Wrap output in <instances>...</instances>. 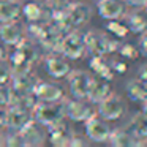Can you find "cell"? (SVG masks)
<instances>
[{"mask_svg":"<svg viewBox=\"0 0 147 147\" xmlns=\"http://www.w3.org/2000/svg\"><path fill=\"white\" fill-rule=\"evenodd\" d=\"M33 120H36L41 127H52L59 122L65 120L63 106L60 101H38L32 111Z\"/></svg>","mask_w":147,"mask_h":147,"instance_id":"obj_1","label":"cell"},{"mask_svg":"<svg viewBox=\"0 0 147 147\" xmlns=\"http://www.w3.org/2000/svg\"><path fill=\"white\" fill-rule=\"evenodd\" d=\"M63 57L71 59V60H78L86 54V45H84V36L82 33L76 32V30H70V32L63 33L60 41V51Z\"/></svg>","mask_w":147,"mask_h":147,"instance_id":"obj_2","label":"cell"},{"mask_svg":"<svg viewBox=\"0 0 147 147\" xmlns=\"http://www.w3.org/2000/svg\"><path fill=\"white\" fill-rule=\"evenodd\" d=\"M67 78H68V87H70L71 95L78 100H87L90 84L93 81L90 73H87L84 70H71Z\"/></svg>","mask_w":147,"mask_h":147,"instance_id":"obj_3","label":"cell"},{"mask_svg":"<svg viewBox=\"0 0 147 147\" xmlns=\"http://www.w3.org/2000/svg\"><path fill=\"white\" fill-rule=\"evenodd\" d=\"M62 106H63L65 117H68L73 122H86L90 115L95 114L90 106H87L82 100L78 98H62Z\"/></svg>","mask_w":147,"mask_h":147,"instance_id":"obj_4","label":"cell"},{"mask_svg":"<svg viewBox=\"0 0 147 147\" xmlns=\"http://www.w3.org/2000/svg\"><path fill=\"white\" fill-rule=\"evenodd\" d=\"M111 127H109L108 120L103 117H98L96 114L90 115L86 120V134L90 141L95 142H105L108 141L109 134H111Z\"/></svg>","mask_w":147,"mask_h":147,"instance_id":"obj_5","label":"cell"},{"mask_svg":"<svg viewBox=\"0 0 147 147\" xmlns=\"http://www.w3.org/2000/svg\"><path fill=\"white\" fill-rule=\"evenodd\" d=\"M98 114L101 115L105 120H117L122 115L125 114V103L123 100L120 98L115 93H111L108 95L103 101L98 103Z\"/></svg>","mask_w":147,"mask_h":147,"instance_id":"obj_6","label":"cell"},{"mask_svg":"<svg viewBox=\"0 0 147 147\" xmlns=\"http://www.w3.org/2000/svg\"><path fill=\"white\" fill-rule=\"evenodd\" d=\"M33 120V114L30 109H26L18 105L8 106V115H7V125L13 131H19L26 127L29 122Z\"/></svg>","mask_w":147,"mask_h":147,"instance_id":"obj_7","label":"cell"},{"mask_svg":"<svg viewBox=\"0 0 147 147\" xmlns=\"http://www.w3.org/2000/svg\"><path fill=\"white\" fill-rule=\"evenodd\" d=\"M84 45L86 51H89L92 55H105L108 54V33H103L100 30H89L84 33Z\"/></svg>","mask_w":147,"mask_h":147,"instance_id":"obj_8","label":"cell"},{"mask_svg":"<svg viewBox=\"0 0 147 147\" xmlns=\"http://www.w3.org/2000/svg\"><path fill=\"white\" fill-rule=\"evenodd\" d=\"M0 38L7 46H16L26 38L24 27L16 21H8V22H0Z\"/></svg>","mask_w":147,"mask_h":147,"instance_id":"obj_9","label":"cell"},{"mask_svg":"<svg viewBox=\"0 0 147 147\" xmlns=\"http://www.w3.org/2000/svg\"><path fill=\"white\" fill-rule=\"evenodd\" d=\"M33 95L36 96L38 101H60L65 96V93L60 86L46 82V81H36L33 87Z\"/></svg>","mask_w":147,"mask_h":147,"instance_id":"obj_10","label":"cell"},{"mask_svg":"<svg viewBox=\"0 0 147 147\" xmlns=\"http://www.w3.org/2000/svg\"><path fill=\"white\" fill-rule=\"evenodd\" d=\"M127 7L123 0H98V14L103 19H120L127 14Z\"/></svg>","mask_w":147,"mask_h":147,"instance_id":"obj_11","label":"cell"},{"mask_svg":"<svg viewBox=\"0 0 147 147\" xmlns=\"http://www.w3.org/2000/svg\"><path fill=\"white\" fill-rule=\"evenodd\" d=\"M67 13H68V18L71 21V26L73 27H81L84 24H87L92 18V10H90L89 5H86L84 2H70L67 8Z\"/></svg>","mask_w":147,"mask_h":147,"instance_id":"obj_12","label":"cell"},{"mask_svg":"<svg viewBox=\"0 0 147 147\" xmlns=\"http://www.w3.org/2000/svg\"><path fill=\"white\" fill-rule=\"evenodd\" d=\"M11 87L14 93H30L33 92V87L36 84V76L32 70L29 71H21V73L11 74Z\"/></svg>","mask_w":147,"mask_h":147,"instance_id":"obj_13","label":"cell"},{"mask_svg":"<svg viewBox=\"0 0 147 147\" xmlns=\"http://www.w3.org/2000/svg\"><path fill=\"white\" fill-rule=\"evenodd\" d=\"M48 131H49V141H51V144L55 146V147L68 146L71 136H73V131H71L70 125H68L65 120H62V122H59V123L49 127Z\"/></svg>","mask_w":147,"mask_h":147,"instance_id":"obj_14","label":"cell"},{"mask_svg":"<svg viewBox=\"0 0 147 147\" xmlns=\"http://www.w3.org/2000/svg\"><path fill=\"white\" fill-rule=\"evenodd\" d=\"M19 134L22 138L24 146H41L45 142V133L36 120L29 122L22 130H19Z\"/></svg>","mask_w":147,"mask_h":147,"instance_id":"obj_15","label":"cell"},{"mask_svg":"<svg viewBox=\"0 0 147 147\" xmlns=\"http://www.w3.org/2000/svg\"><path fill=\"white\" fill-rule=\"evenodd\" d=\"M46 68H48V73L52 78H55V79L67 78L68 73L71 71L70 62L67 59H63L62 55H57V54H51L46 59Z\"/></svg>","mask_w":147,"mask_h":147,"instance_id":"obj_16","label":"cell"},{"mask_svg":"<svg viewBox=\"0 0 147 147\" xmlns=\"http://www.w3.org/2000/svg\"><path fill=\"white\" fill-rule=\"evenodd\" d=\"M21 13L24 14L29 22H35V21H43V22H49L51 19V10L43 8L38 2L32 0L29 3H26L24 7H21Z\"/></svg>","mask_w":147,"mask_h":147,"instance_id":"obj_17","label":"cell"},{"mask_svg":"<svg viewBox=\"0 0 147 147\" xmlns=\"http://www.w3.org/2000/svg\"><path fill=\"white\" fill-rule=\"evenodd\" d=\"M127 128L138 139L139 146H144V144H146V141H147V115H146V112L144 111L138 112V114L130 120V123L127 125Z\"/></svg>","mask_w":147,"mask_h":147,"instance_id":"obj_18","label":"cell"},{"mask_svg":"<svg viewBox=\"0 0 147 147\" xmlns=\"http://www.w3.org/2000/svg\"><path fill=\"white\" fill-rule=\"evenodd\" d=\"M111 93H112V90H111V86H109V81L100 78V79H93L92 81L87 100H89L90 103H100V101H103L108 95H111Z\"/></svg>","mask_w":147,"mask_h":147,"instance_id":"obj_19","label":"cell"},{"mask_svg":"<svg viewBox=\"0 0 147 147\" xmlns=\"http://www.w3.org/2000/svg\"><path fill=\"white\" fill-rule=\"evenodd\" d=\"M108 141L114 147H138L139 146L138 139L130 133L128 128H117V130L111 131Z\"/></svg>","mask_w":147,"mask_h":147,"instance_id":"obj_20","label":"cell"},{"mask_svg":"<svg viewBox=\"0 0 147 147\" xmlns=\"http://www.w3.org/2000/svg\"><path fill=\"white\" fill-rule=\"evenodd\" d=\"M127 27L134 33H141L146 32L147 27V18H146V11H144V7L134 8L131 13H127Z\"/></svg>","mask_w":147,"mask_h":147,"instance_id":"obj_21","label":"cell"},{"mask_svg":"<svg viewBox=\"0 0 147 147\" xmlns=\"http://www.w3.org/2000/svg\"><path fill=\"white\" fill-rule=\"evenodd\" d=\"M21 16V3L16 0H0V22L16 21Z\"/></svg>","mask_w":147,"mask_h":147,"instance_id":"obj_22","label":"cell"},{"mask_svg":"<svg viewBox=\"0 0 147 147\" xmlns=\"http://www.w3.org/2000/svg\"><path fill=\"white\" fill-rule=\"evenodd\" d=\"M89 65H90V70H92L98 78L106 79V81L114 79V71H112L111 65L103 59V55H93Z\"/></svg>","mask_w":147,"mask_h":147,"instance_id":"obj_23","label":"cell"},{"mask_svg":"<svg viewBox=\"0 0 147 147\" xmlns=\"http://www.w3.org/2000/svg\"><path fill=\"white\" fill-rule=\"evenodd\" d=\"M127 93L133 101L138 103H146L147 98V87H146V81L139 79V78H134L130 82L127 84Z\"/></svg>","mask_w":147,"mask_h":147,"instance_id":"obj_24","label":"cell"},{"mask_svg":"<svg viewBox=\"0 0 147 147\" xmlns=\"http://www.w3.org/2000/svg\"><path fill=\"white\" fill-rule=\"evenodd\" d=\"M106 30L109 32V35H114L115 38H127L130 32L127 24L120 22L119 19H109V22L106 24Z\"/></svg>","mask_w":147,"mask_h":147,"instance_id":"obj_25","label":"cell"},{"mask_svg":"<svg viewBox=\"0 0 147 147\" xmlns=\"http://www.w3.org/2000/svg\"><path fill=\"white\" fill-rule=\"evenodd\" d=\"M13 96H14V92H13L11 84H8V82L0 84V105L10 106L13 103Z\"/></svg>","mask_w":147,"mask_h":147,"instance_id":"obj_26","label":"cell"},{"mask_svg":"<svg viewBox=\"0 0 147 147\" xmlns=\"http://www.w3.org/2000/svg\"><path fill=\"white\" fill-rule=\"evenodd\" d=\"M117 51L120 52V55H122V57L130 59V60H134V59H138V57H139V51H138V48H136V46H133V45H130V43L119 46V49H117Z\"/></svg>","mask_w":147,"mask_h":147,"instance_id":"obj_27","label":"cell"},{"mask_svg":"<svg viewBox=\"0 0 147 147\" xmlns=\"http://www.w3.org/2000/svg\"><path fill=\"white\" fill-rule=\"evenodd\" d=\"M13 70H11V65L7 59H0V84L3 82H10Z\"/></svg>","mask_w":147,"mask_h":147,"instance_id":"obj_28","label":"cell"},{"mask_svg":"<svg viewBox=\"0 0 147 147\" xmlns=\"http://www.w3.org/2000/svg\"><path fill=\"white\" fill-rule=\"evenodd\" d=\"M46 8L51 11H59V10H67L71 0H45Z\"/></svg>","mask_w":147,"mask_h":147,"instance_id":"obj_29","label":"cell"},{"mask_svg":"<svg viewBox=\"0 0 147 147\" xmlns=\"http://www.w3.org/2000/svg\"><path fill=\"white\" fill-rule=\"evenodd\" d=\"M111 68H112V71H115V73L123 74V73H127L128 65L125 63V62H122V60H114V62L111 63Z\"/></svg>","mask_w":147,"mask_h":147,"instance_id":"obj_30","label":"cell"},{"mask_svg":"<svg viewBox=\"0 0 147 147\" xmlns=\"http://www.w3.org/2000/svg\"><path fill=\"white\" fill-rule=\"evenodd\" d=\"M139 55H147V43H146V32H141V38H139Z\"/></svg>","mask_w":147,"mask_h":147,"instance_id":"obj_31","label":"cell"},{"mask_svg":"<svg viewBox=\"0 0 147 147\" xmlns=\"http://www.w3.org/2000/svg\"><path fill=\"white\" fill-rule=\"evenodd\" d=\"M68 146H71V147H76V146L84 147V146H87V142L84 141V138L78 136V134H73V136H71V139H70V144H68Z\"/></svg>","mask_w":147,"mask_h":147,"instance_id":"obj_32","label":"cell"},{"mask_svg":"<svg viewBox=\"0 0 147 147\" xmlns=\"http://www.w3.org/2000/svg\"><path fill=\"white\" fill-rule=\"evenodd\" d=\"M7 115H8V106L0 105V128L7 125Z\"/></svg>","mask_w":147,"mask_h":147,"instance_id":"obj_33","label":"cell"},{"mask_svg":"<svg viewBox=\"0 0 147 147\" xmlns=\"http://www.w3.org/2000/svg\"><path fill=\"white\" fill-rule=\"evenodd\" d=\"M127 5H130V7H134V8H139V7H146L147 0H123Z\"/></svg>","mask_w":147,"mask_h":147,"instance_id":"obj_34","label":"cell"},{"mask_svg":"<svg viewBox=\"0 0 147 147\" xmlns=\"http://www.w3.org/2000/svg\"><path fill=\"white\" fill-rule=\"evenodd\" d=\"M0 59H8V49L7 45L2 41V38H0Z\"/></svg>","mask_w":147,"mask_h":147,"instance_id":"obj_35","label":"cell"},{"mask_svg":"<svg viewBox=\"0 0 147 147\" xmlns=\"http://www.w3.org/2000/svg\"><path fill=\"white\" fill-rule=\"evenodd\" d=\"M139 79H142V81H147V67L146 65H142V67L139 68Z\"/></svg>","mask_w":147,"mask_h":147,"instance_id":"obj_36","label":"cell"},{"mask_svg":"<svg viewBox=\"0 0 147 147\" xmlns=\"http://www.w3.org/2000/svg\"><path fill=\"white\" fill-rule=\"evenodd\" d=\"M0 146H3V134L0 133Z\"/></svg>","mask_w":147,"mask_h":147,"instance_id":"obj_37","label":"cell"},{"mask_svg":"<svg viewBox=\"0 0 147 147\" xmlns=\"http://www.w3.org/2000/svg\"><path fill=\"white\" fill-rule=\"evenodd\" d=\"M35 2H45V0H35Z\"/></svg>","mask_w":147,"mask_h":147,"instance_id":"obj_38","label":"cell"},{"mask_svg":"<svg viewBox=\"0 0 147 147\" xmlns=\"http://www.w3.org/2000/svg\"><path fill=\"white\" fill-rule=\"evenodd\" d=\"M79 2H87V0H79Z\"/></svg>","mask_w":147,"mask_h":147,"instance_id":"obj_39","label":"cell"},{"mask_svg":"<svg viewBox=\"0 0 147 147\" xmlns=\"http://www.w3.org/2000/svg\"><path fill=\"white\" fill-rule=\"evenodd\" d=\"M16 2H19V0H16Z\"/></svg>","mask_w":147,"mask_h":147,"instance_id":"obj_40","label":"cell"}]
</instances>
